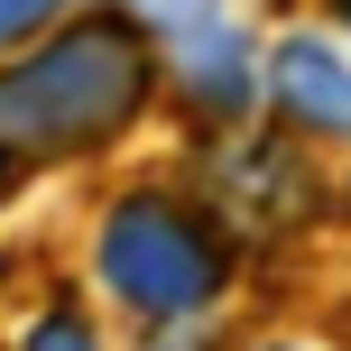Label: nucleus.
Instances as JSON below:
<instances>
[{"label":"nucleus","instance_id":"1","mask_svg":"<svg viewBox=\"0 0 351 351\" xmlns=\"http://www.w3.org/2000/svg\"><path fill=\"white\" fill-rule=\"evenodd\" d=\"M158 93V37L130 10H74L0 65V148L10 158H93Z\"/></svg>","mask_w":351,"mask_h":351},{"label":"nucleus","instance_id":"2","mask_svg":"<svg viewBox=\"0 0 351 351\" xmlns=\"http://www.w3.org/2000/svg\"><path fill=\"white\" fill-rule=\"evenodd\" d=\"M93 268H102V287L139 324H204L213 305H222V287H231V241L185 194L139 185V194H121V204L102 213Z\"/></svg>","mask_w":351,"mask_h":351},{"label":"nucleus","instance_id":"3","mask_svg":"<svg viewBox=\"0 0 351 351\" xmlns=\"http://www.w3.org/2000/svg\"><path fill=\"white\" fill-rule=\"evenodd\" d=\"M259 102L305 139H342L351 148V56L333 37H278L259 65Z\"/></svg>","mask_w":351,"mask_h":351},{"label":"nucleus","instance_id":"4","mask_svg":"<svg viewBox=\"0 0 351 351\" xmlns=\"http://www.w3.org/2000/svg\"><path fill=\"white\" fill-rule=\"evenodd\" d=\"M130 19H139V28L158 37V47H176V56L213 47V37H231L222 0H130Z\"/></svg>","mask_w":351,"mask_h":351},{"label":"nucleus","instance_id":"5","mask_svg":"<svg viewBox=\"0 0 351 351\" xmlns=\"http://www.w3.org/2000/svg\"><path fill=\"white\" fill-rule=\"evenodd\" d=\"M19 351H102V333H93L84 305H47V315L19 333Z\"/></svg>","mask_w":351,"mask_h":351},{"label":"nucleus","instance_id":"6","mask_svg":"<svg viewBox=\"0 0 351 351\" xmlns=\"http://www.w3.org/2000/svg\"><path fill=\"white\" fill-rule=\"evenodd\" d=\"M65 10H93V0H0V56L28 47V37H47Z\"/></svg>","mask_w":351,"mask_h":351},{"label":"nucleus","instance_id":"7","mask_svg":"<svg viewBox=\"0 0 351 351\" xmlns=\"http://www.w3.org/2000/svg\"><path fill=\"white\" fill-rule=\"evenodd\" d=\"M148 351H194V324H158V342Z\"/></svg>","mask_w":351,"mask_h":351},{"label":"nucleus","instance_id":"8","mask_svg":"<svg viewBox=\"0 0 351 351\" xmlns=\"http://www.w3.org/2000/svg\"><path fill=\"white\" fill-rule=\"evenodd\" d=\"M333 10H342V28H351V0H333Z\"/></svg>","mask_w":351,"mask_h":351}]
</instances>
